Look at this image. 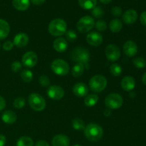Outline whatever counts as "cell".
Listing matches in <instances>:
<instances>
[{
  "instance_id": "cell-1",
  "label": "cell",
  "mask_w": 146,
  "mask_h": 146,
  "mask_svg": "<svg viewBox=\"0 0 146 146\" xmlns=\"http://www.w3.org/2000/svg\"><path fill=\"white\" fill-rule=\"evenodd\" d=\"M84 134L88 140L92 142H96L102 138L104 131L101 126L96 123H89L85 127Z\"/></svg>"
},
{
  "instance_id": "cell-2",
  "label": "cell",
  "mask_w": 146,
  "mask_h": 146,
  "mask_svg": "<svg viewBox=\"0 0 146 146\" xmlns=\"http://www.w3.org/2000/svg\"><path fill=\"white\" fill-rule=\"evenodd\" d=\"M67 24L64 19H55L49 23L48 31L50 34L54 36H60L66 32Z\"/></svg>"
},
{
  "instance_id": "cell-3",
  "label": "cell",
  "mask_w": 146,
  "mask_h": 146,
  "mask_svg": "<svg viewBox=\"0 0 146 146\" xmlns=\"http://www.w3.org/2000/svg\"><path fill=\"white\" fill-rule=\"evenodd\" d=\"M71 58L76 63H80L85 66L90 59V54L88 50L83 47H77L71 53Z\"/></svg>"
},
{
  "instance_id": "cell-4",
  "label": "cell",
  "mask_w": 146,
  "mask_h": 146,
  "mask_svg": "<svg viewBox=\"0 0 146 146\" xmlns=\"http://www.w3.org/2000/svg\"><path fill=\"white\" fill-rule=\"evenodd\" d=\"M106 78L102 75H96L90 79L88 85L90 89L96 93H99L104 91L107 86Z\"/></svg>"
},
{
  "instance_id": "cell-5",
  "label": "cell",
  "mask_w": 146,
  "mask_h": 146,
  "mask_svg": "<svg viewBox=\"0 0 146 146\" xmlns=\"http://www.w3.org/2000/svg\"><path fill=\"white\" fill-rule=\"evenodd\" d=\"M30 107L36 111H41L46 108V101L42 96L38 94H30L28 98Z\"/></svg>"
},
{
  "instance_id": "cell-6",
  "label": "cell",
  "mask_w": 146,
  "mask_h": 146,
  "mask_svg": "<svg viewBox=\"0 0 146 146\" xmlns=\"http://www.w3.org/2000/svg\"><path fill=\"white\" fill-rule=\"evenodd\" d=\"M51 68L53 72L58 76H66L68 74L70 70L69 65L64 60L57 58L51 63Z\"/></svg>"
},
{
  "instance_id": "cell-7",
  "label": "cell",
  "mask_w": 146,
  "mask_h": 146,
  "mask_svg": "<svg viewBox=\"0 0 146 146\" xmlns=\"http://www.w3.org/2000/svg\"><path fill=\"white\" fill-rule=\"evenodd\" d=\"M123 104V99L120 94H110L105 98V105L109 109H118Z\"/></svg>"
},
{
  "instance_id": "cell-8",
  "label": "cell",
  "mask_w": 146,
  "mask_h": 146,
  "mask_svg": "<svg viewBox=\"0 0 146 146\" xmlns=\"http://www.w3.org/2000/svg\"><path fill=\"white\" fill-rule=\"evenodd\" d=\"M95 26L94 19L90 16L83 17L77 22V29L81 33H87Z\"/></svg>"
},
{
  "instance_id": "cell-9",
  "label": "cell",
  "mask_w": 146,
  "mask_h": 146,
  "mask_svg": "<svg viewBox=\"0 0 146 146\" xmlns=\"http://www.w3.org/2000/svg\"><path fill=\"white\" fill-rule=\"evenodd\" d=\"M105 54L106 58L110 61H116L121 56V51L118 46L115 44H108L105 49Z\"/></svg>"
},
{
  "instance_id": "cell-10",
  "label": "cell",
  "mask_w": 146,
  "mask_h": 146,
  "mask_svg": "<svg viewBox=\"0 0 146 146\" xmlns=\"http://www.w3.org/2000/svg\"><path fill=\"white\" fill-rule=\"evenodd\" d=\"M21 62L26 68H33L38 62V56L34 51H28L22 56Z\"/></svg>"
},
{
  "instance_id": "cell-11",
  "label": "cell",
  "mask_w": 146,
  "mask_h": 146,
  "mask_svg": "<svg viewBox=\"0 0 146 146\" xmlns=\"http://www.w3.org/2000/svg\"><path fill=\"white\" fill-rule=\"evenodd\" d=\"M47 95L50 98L53 100H60L64 97V90L58 86H51L48 88Z\"/></svg>"
},
{
  "instance_id": "cell-12",
  "label": "cell",
  "mask_w": 146,
  "mask_h": 146,
  "mask_svg": "<svg viewBox=\"0 0 146 146\" xmlns=\"http://www.w3.org/2000/svg\"><path fill=\"white\" fill-rule=\"evenodd\" d=\"M123 50L124 54L127 56L133 57L136 55L137 52H138V46H137L136 43L134 42L133 41L129 40L123 44Z\"/></svg>"
},
{
  "instance_id": "cell-13",
  "label": "cell",
  "mask_w": 146,
  "mask_h": 146,
  "mask_svg": "<svg viewBox=\"0 0 146 146\" xmlns=\"http://www.w3.org/2000/svg\"><path fill=\"white\" fill-rule=\"evenodd\" d=\"M86 41L92 46H98L103 42V36L100 33L93 31L86 36Z\"/></svg>"
},
{
  "instance_id": "cell-14",
  "label": "cell",
  "mask_w": 146,
  "mask_h": 146,
  "mask_svg": "<svg viewBox=\"0 0 146 146\" xmlns=\"http://www.w3.org/2000/svg\"><path fill=\"white\" fill-rule=\"evenodd\" d=\"M29 36L25 33H19L14 36L13 44L19 48L24 47L28 44Z\"/></svg>"
},
{
  "instance_id": "cell-15",
  "label": "cell",
  "mask_w": 146,
  "mask_h": 146,
  "mask_svg": "<svg viewBox=\"0 0 146 146\" xmlns=\"http://www.w3.org/2000/svg\"><path fill=\"white\" fill-rule=\"evenodd\" d=\"M138 19V13L134 9H128L123 14V21L127 24H133Z\"/></svg>"
},
{
  "instance_id": "cell-16",
  "label": "cell",
  "mask_w": 146,
  "mask_h": 146,
  "mask_svg": "<svg viewBox=\"0 0 146 146\" xmlns=\"http://www.w3.org/2000/svg\"><path fill=\"white\" fill-rule=\"evenodd\" d=\"M73 92L78 97H84L88 93V88L84 83H77L73 87Z\"/></svg>"
},
{
  "instance_id": "cell-17",
  "label": "cell",
  "mask_w": 146,
  "mask_h": 146,
  "mask_svg": "<svg viewBox=\"0 0 146 146\" xmlns=\"http://www.w3.org/2000/svg\"><path fill=\"white\" fill-rule=\"evenodd\" d=\"M121 88L125 91H131L135 86V81L132 76H125L122 79L121 83Z\"/></svg>"
},
{
  "instance_id": "cell-18",
  "label": "cell",
  "mask_w": 146,
  "mask_h": 146,
  "mask_svg": "<svg viewBox=\"0 0 146 146\" xmlns=\"http://www.w3.org/2000/svg\"><path fill=\"white\" fill-rule=\"evenodd\" d=\"M51 143L53 146H68L70 144V140L66 135L59 134L54 137Z\"/></svg>"
},
{
  "instance_id": "cell-19",
  "label": "cell",
  "mask_w": 146,
  "mask_h": 146,
  "mask_svg": "<svg viewBox=\"0 0 146 146\" xmlns=\"http://www.w3.org/2000/svg\"><path fill=\"white\" fill-rule=\"evenodd\" d=\"M54 48L58 53L64 52L68 48L67 41L64 38H58L54 41Z\"/></svg>"
},
{
  "instance_id": "cell-20",
  "label": "cell",
  "mask_w": 146,
  "mask_h": 146,
  "mask_svg": "<svg viewBox=\"0 0 146 146\" xmlns=\"http://www.w3.org/2000/svg\"><path fill=\"white\" fill-rule=\"evenodd\" d=\"M17 116L12 111H6L1 115V120L7 124H13L17 121Z\"/></svg>"
},
{
  "instance_id": "cell-21",
  "label": "cell",
  "mask_w": 146,
  "mask_h": 146,
  "mask_svg": "<svg viewBox=\"0 0 146 146\" xmlns=\"http://www.w3.org/2000/svg\"><path fill=\"white\" fill-rule=\"evenodd\" d=\"M10 32V26L6 20L0 19V40L4 39L8 36Z\"/></svg>"
},
{
  "instance_id": "cell-22",
  "label": "cell",
  "mask_w": 146,
  "mask_h": 146,
  "mask_svg": "<svg viewBox=\"0 0 146 146\" xmlns=\"http://www.w3.org/2000/svg\"><path fill=\"white\" fill-rule=\"evenodd\" d=\"M13 7L19 11H25L28 9L30 5L29 0H13Z\"/></svg>"
},
{
  "instance_id": "cell-23",
  "label": "cell",
  "mask_w": 146,
  "mask_h": 146,
  "mask_svg": "<svg viewBox=\"0 0 146 146\" xmlns=\"http://www.w3.org/2000/svg\"><path fill=\"white\" fill-rule=\"evenodd\" d=\"M123 24L121 20L118 19H114L111 20L109 24V29L113 33H118L122 29Z\"/></svg>"
},
{
  "instance_id": "cell-24",
  "label": "cell",
  "mask_w": 146,
  "mask_h": 146,
  "mask_svg": "<svg viewBox=\"0 0 146 146\" xmlns=\"http://www.w3.org/2000/svg\"><path fill=\"white\" fill-rule=\"evenodd\" d=\"M78 4L84 9H93L96 6L97 0H78Z\"/></svg>"
},
{
  "instance_id": "cell-25",
  "label": "cell",
  "mask_w": 146,
  "mask_h": 146,
  "mask_svg": "<svg viewBox=\"0 0 146 146\" xmlns=\"http://www.w3.org/2000/svg\"><path fill=\"white\" fill-rule=\"evenodd\" d=\"M98 96L96 94H90L86 96L84 104L88 107H93L98 103Z\"/></svg>"
},
{
  "instance_id": "cell-26",
  "label": "cell",
  "mask_w": 146,
  "mask_h": 146,
  "mask_svg": "<svg viewBox=\"0 0 146 146\" xmlns=\"http://www.w3.org/2000/svg\"><path fill=\"white\" fill-rule=\"evenodd\" d=\"M84 65L80 63H77L74 65L71 70V74L74 77H79L84 74Z\"/></svg>"
},
{
  "instance_id": "cell-27",
  "label": "cell",
  "mask_w": 146,
  "mask_h": 146,
  "mask_svg": "<svg viewBox=\"0 0 146 146\" xmlns=\"http://www.w3.org/2000/svg\"><path fill=\"white\" fill-rule=\"evenodd\" d=\"M17 146H34V142L31 138L27 136H22L17 141Z\"/></svg>"
},
{
  "instance_id": "cell-28",
  "label": "cell",
  "mask_w": 146,
  "mask_h": 146,
  "mask_svg": "<svg viewBox=\"0 0 146 146\" xmlns=\"http://www.w3.org/2000/svg\"><path fill=\"white\" fill-rule=\"evenodd\" d=\"M72 127L76 131H84L85 129V123L80 118H74L72 121Z\"/></svg>"
},
{
  "instance_id": "cell-29",
  "label": "cell",
  "mask_w": 146,
  "mask_h": 146,
  "mask_svg": "<svg viewBox=\"0 0 146 146\" xmlns=\"http://www.w3.org/2000/svg\"><path fill=\"white\" fill-rule=\"evenodd\" d=\"M21 77L24 82L29 83L32 81L34 75H33V73L30 70L24 69L21 71Z\"/></svg>"
},
{
  "instance_id": "cell-30",
  "label": "cell",
  "mask_w": 146,
  "mask_h": 146,
  "mask_svg": "<svg viewBox=\"0 0 146 146\" xmlns=\"http://www.w3.org/2000/svg\"><path fill=\"white\" fill-rule=\"evenodd\" d=\"M110 71H111V74L114 76H119L122 74L123 70L119 64H113L110 68Z\"/></svg>"
},
{
  "instance_id": "cell-31",
  "label": "cell",
  "mask_w": 146,
  "mask_h": 146,
  "mask_svg": "<svg viewBox=\"0 0 146 146\" xmlns=\"http://www.w3.org/2000/svg\"><path fill=\"white\" fill-rule=\"evenodd\" d=\"M133 63L136 68H140V69L145 68L146 66V61L142 57H136L133 59Z\"/></svg>"
},
{
  "instance_id": "cell-32",
  "label": "cell",
  "mask_w": 146,
  "mask_h": 146,
  "mask_svg": "<svg viewBox=\"0 0 146 146\" xmlns=\"http://www.w3.org/2000/svg\"><path fill=\"white\" fill-rule=\"evenodd\" d=\"M26 101L22 97H18L13 102V106L17 109H21L25 106Z\"/></svg>"
},
{
  "instance_id": "cell-33",
  "label": "cell",
  "mask_w": 146,
  "mask_h": 146,
  "mask_svg": "<svg viewBox=\"0 0 146 146\" xmlns=\"http://www.w3.org/2000/svg\"><path fill=\"white\" fill-rule=\"evenodd\" d=\"M95 27L96 29L99 31H105L107 29V24L104 20H98L95 24Z\"/></svg>"
},
{
  "instance_id": "cell-34",
  "label": "cell",
  "mask_w": 146,
  "mask_h": 146,
  "mask_svg": "<svg viewBox=\"0 0 146 146\" xmlns=\"http://www.w3.org/2000/svg\"><path fill=\"white\" fill-rule=\"evenodd\" d=\"M91 14H92V15L95 18H101L104 15V10H103V9L101 7H96L93 9L92 11H91Z\"/></svg>"
},
{
  "instance_id": "cell-35",
  "label": "cell",
  "mask_w": 146,
  "mask_h": 146,
  "mask_svg": "<svg viewBox=\"0 0 146 146\" xmlns=\"http://www.w3.org/2000/svg\"><path fill=\"white\" fill-rule=\"evenodd\" d=\"M66 38L69 41H74L77 38V34L74 30H68L66 31Z\"/></svg>"
},
{
  "instance_id": "cell-36",
  "label": "cell",
  "mask_w": 146,
  "mask_h": 146,
  "mask_svg": "<svg viewBox=\"0 0 146 146\" xmlns=\"http://www.w3.org/2000/svg\"><path fill=\"white\" fill-rule=\"evenodd\" d=\"M39 83L43 87H46L50 85V79L47 76L42 75L39 78Z\"/></svg>"
},
{
  "instance_id": "cell-37",
  "label": "cell",
  "mask_w": 146,
  "mask_h": 146,
  "mask_svg": "<svg viewBox=\"0 0 146 146\" xmlns=\"http://www.w3.org/2000/svg\"><path fill=\"white\" fill-rule=\"evenodd\" d=\"M11 70L14 72H19L21 68V64L19 61H15L11 64Z\"/></svg>"
},
{
  "instance_id": "cell-38",
  "label": "cell",
  "mask_w": 146,
  "mask_h": 146,
  "mask_svg": "<svg viewBox=\"0 0 146 146\" xmlns=\"http://www.w3.org/2000/svg\"><path fill=\"white\" fill-rule=\"evenodd\" d=\"M111 14L114 16V17H121L122 15V9L121 7H114L111 9Z\"/></svg>"
},
{
  "instance_id": "cell-39",
  "label": "cell",
  "mask_w": 146,
  "mask_h": 146,
  "mask_svg": "<svg viewBox=\"0 0 146 146\" xmlns=\"http://www.w3.org/2000/svg\"><path fill=\"white\" fill-rule=\"evenodd\" d=\"M13 47H14V44L11 41H5L4 44H3V48L7 51H11L13 48Z\"/></svg>"
},
{
  "instance_id": "cell-40",
  "label": "cell",
  "mask_w": 146,
  "mask_h": 146,
  "mask_svg": "<svg viewBox=\"0 0 146 146\" xmlns=\"http://www.w3.org/2000/svg\"><path fill=\"white\" fill-rule=\"evenodd\" d=\"M140 20H141V22L143 25L146 26V11L141 13Z\"/></svg>"
},
{
  "instance_id": "cell-41",
  "label": "cell",
  "mask_w": 146,
  "mask_h": 146,
  "mask_svg": "<svg viewBox=\"0 0 146 146\" xmlns=\"http://www.w3.org/2000/svg\"><path fill=\"white\" fill-rule=\"evenodd\" d=\"M6 107L5 99L1 96H0V111H3Z\"/></svg>"
},
{
  "instance_id": "cell-42",
  "label": "cell",
  "mask_w": 146,
  "mask_h": 146,
  "mask_svg": "<svg viewBox=\"0 0 146 146\" xmlns=\"http://www.w3.org/2000/svg\"><path fill=\"white\" fill-rule=\"evenodd\" d=\"M6 141H7L6 137L4 136V135H1V134H0V146L5 145Z\"/></svg>"
},
{
  "instance_id": "cell-43",
  "label": "cell",
  "mask_w": 146,
  "mask_h": 146,
  "mask_svg": "<svg viewBox=\"0 0 146 146\" xmlns=\"http://www.w3.org/2000/svg\"><path fill=\"white\" fill-rule=\"evenodd\" d=\"M35 146H49L48 143L45 141H38Z\"/></svg>"
},
{
  "instance_id": "cell-44",
  "label": "cell",
  "mask_w": 146,
  "mask_h": 146,
  "mask_svg": "<svg viewBox=\"0 0 146 146\" xmlns=\"http://www.w3.org/2000/svg\"><path fill=\"white\" fill-rule=\"evenodd\" d=\"M46 0H31V2L35 5H41L45 2Z\"/></svg>"
},
{
  "instance_id": "cell-45",
  "label": "cell",
  "mask_w": 146,
  "mask_h": 146,
  "mask_svg": "<svg viewBox=\"0 0 146 146\" xmlns=\"http://www.w3.org/2000/svg\"><path fill=\"white\" fill-rule=\"evenodd\" d=\"M104 114L106 117H109L110 115H111V109H109V108H108V109H106L105 111H104Z\"/></svg>"
},
{
  "instance_id": "cell-46",
  "label": "cell",
  "mask_w": 146,
  "mask_h": 146,
  "mask_svg": "<svg viewBox=\"0 0 146 146\" xmlns=\"http://www.w3.org/2000/svg\"><path fill=\"white\" fill-rule=\"evenodd\" d=\"M142 81H143V83L144 85L146 86V72L143 74V76Z\"/></svg>"
},
{
  "instance_id": "cell-47",
  "label": "cell",
  "mask_w": 146,
  "mask_h": 146,
  "mask_svg": "<svg viewBox=\"0 0 146 146\" xmlns=\"http://www.w3.org/2000/svg\"><path fill=\"white\" fill-rule=\"evenodd\" d=\"M100 1L104 4H108V3L111 2V0H100Z\"/></svg>"
},
{
  "instance_id": "cell-48",
  "label": "cell",
  "mask_w": 146,
  "mask_h": 146,
  "mask_svg": "<svg viewBox=\"0 0 146 146\" xmlns=\"http://www.w3.org/2000/svg\"><path fill=\"white\" fill-rule=\"evenodd\" d=\"M73 146H81V145H78V144H75V145H74Z\"/></svg>"
},
{
  "instance_id": "cell-49",
  "label": "cell",
  "mask_w": 146,
  "mask_h": 146,
  "mask_svg": "<svg viewBox=\"0 0 146 146\" xmlns=\"http://www.w3.org/2000/svg\"><path fill=\"white\" fill-rule=\"evenodd\" d=\"M0 48H1V44H0Z\"/></svg>"
}]
</instances>
